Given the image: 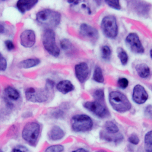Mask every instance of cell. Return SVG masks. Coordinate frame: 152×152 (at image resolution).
I'll return each mask as SVG.
<instances>
[{
    "mask_svg": "<svg viewBox=\"0 0 152 152\" xmlns=\"http://www.w3.org/2000/svg\"><path fill=\"white\" fill-rule=\"evenodd\" d=\"M145 149L146 152H152V130L145 135Z\"/></svg>",
    "mask_w": 152,
    "mask_h": 152,
    "instance_id": "d4e9b609",
    "label": "cell"
},
{
    "mask_svg": "<svg viewBox=\"0 0 152 152\" xmlns=\"http://www.w3.org/2000/svg\"><path fill=\"white\" fill-rule=\"evenodd\" d=\"M148 99V94L142 85H136L132 91V100L137 104H145Z\"/></svg>",
    "mask_w": 152,
    "mask_h": 152,
    "instance_id": "4fadbf2b",
    "label": "cell"
},
{
    "mask_svg": "<svg viewBox=\"0 0 152 152\" xmlns=\"http://www.w3.org/2000/svg\"><path fill=\"white\" fill-rule=\"evenodd\" d=\"M100 28L104 34L110 39H115L119 33L117 20L113 15H106L103 18L100 23Z\"/></svg>",
    "mask_w": 152,
    "mask_h": 152,
    "instance_id": "52a82bcc",
    "label": "cell"
},
{
    "mask_svg": "<svg viewBox=\"0 0 152 152\" xmlns=\"http://www.w3.org/2000/svg\"><path fill=\"white\" fill-rule=\"evenodd\" d=\"M63 115H64V112L62 110H56L53 113V116L55 118H56V119H58V118H62L63 116Z\"/></svg>",
    "mask_w": 152,
    "mask_h": 152,
    "instance_id": "d590c367",
    "label": "cell"
},
{
    "mask_svg": "<svg viewBox=\"0 0 152 152\" xmlns=\"http://www.w3.org/2000/svg\"><path fill=\"white\" fill-rule=\"evenodd\" d=\"M40 135V125L35 121L27 123L21 132L23 139L31 146H35L37 144Z\"/></svg>",
    "mask_w": 152,
    "mask_h": 152,
    "instance_id": "3957f363",
    "label": "cell"
},
{
    "mask_svg": "<svg viewBox=\"0 0 152 152\" xmlns=\"http://www.w3.org/2000/svg\"><path fill=\"white\" fill-rule=\"evenodd\" d=\"M4 94L6 99L11 101H17L21 97L20 92L15 88L12 86L6 87L4 90Z\"/></svg>",
    "mask_w": 152,
    "mask_h": 152,
    "instance_id": "e0dca14e",
    "label": "cell"
},
{
    "mask_svg": "<svg viewBox=\"0 0 152 152\" xmlns=\"http://www.w3.org/2000/svg\"><path fill=\"white\" fill-rule=\"evenodd\" d=\"M40 63V59H38V58H31V59H27L21 61L18 63V67L21 68V69H28L35 67V66H38Z\"/></svg>",
    "mask_w": 152,
    "mask_h": 152,
    "instance_id": "d6986e66",
    "label": "cell"
},
{
    "mask_svg": "<svg viewBox=\"0 0 152 152\" xmlns=\"http://www.w3.org/2000/svg\"><path fill=\"white\" fill-rule=\"evenodd\" d=\"M96 152H107V151H105V150H103V149H100V150L97 151Z\"/></svg>",
    "mask_w": 152,
    "mask_h": 152,
    "instance_id": "ab89813d",
    "label": "cell"
},
{
    "mask_svg": "<svg viewBox=\"0 0 152 152\" xmlns=\"http://www.w3.org/2000/svg\"><path fill=\"white\" fill-rule=\"evenodd\" d=\"M36 20L39 24L49 29L56 28L61 21V14L50 9H43L37 13Z\"/></svg>",
    "mask_w": 152,
    "mask_h": 152,
    "instance_id": "6da1fadb",
    "label": "cell"
},
{
    "mask_svg": "<svg viewBox=\"0 0 152 152\" xmlns=\"http://www.w3.org/2000/svg\"><path fill=\"white\" fill-rule=\"evenodd\" d=\"M5 47H6V49H7L9 51H12V50H15V46L14 43H13V42L10 40H5Z\"/></svg>",
    "mask_w": 152,
    "mask_h": 152,
    "instance_id": "836d02e7",
    "label": "cell"
},
{
    "mask_svg": "<svg viewBox=\"0 0 152 152\" xmlns=\"http://www.w3.org/2000/svg\"><path fill=\"white\" fill-rule=\"evenodd\" d=\"M128 140L129 142V143L135 145H138V144L139 143V142H140L139 138H138V136L136 135V134H132V135L129 137Z\"/></svg>",
    "mask_w": 152,
    "mask_h": 152,
    "instance_id": "d6a6232c",
    "label": "cell"
},
{
    "mask_svg": "<svg viewBox=\"0 0 152 152\" xmlns=\"http://www.w3.org/2000/svg\"><path fill=\"white\" fill-rule=\"evenodd\" d=\"M116 52H117L118 58L121 62V64L123 66H126L128 63L129 61V56L127 53L126 52V50L122 47H118Z\"/></svg>",
    "mask_w": 152,
    "mask_h": 152,
    "instance_id": "cb8c5ba5",
    "label": "cell"
},
{
    "mask_svg": "<svg viewBox=\"0 0 152 152\" xmlns=\"http://www.w3.org/2000/svg\"><path fill=\"white\" fill-rule=\"evenodd\" d=\"M93 119L86 114H77L71 119L72 129L75 132H86L92 129Z\"/></svg>",
    "mask_w": 152,
    "mask_h": 152,
    "instance_id": "8992f818",
    "label": "cell"
},
{
    "mask_svg": "<svg viewBox=\"0 0 152 152\" xmlns=\"http://www.w3.org/2000/svg\"><path fill=\"white\" fill-rule=\"evenodd\" d=\"M92 96L94 97V100L96 101H100V102H104L105 100V94H104V89H97L92 94Z\"/></svg>",
    "mask_w": 152,
    "mask_h": 152,
    "instance_id": "4316f807",
    "label": "cell"
},
{
    "mask_svg": "<svg viewBox=\"0 0 152 152\" xmlns=\"http://www.w3.org/2000/svg\"><path fill=\"white\" fill-rule=\"evenodd\" d=\"M75 74L80 83H85L90 75V69L86 62H81L75 66Z\"/></svg>",
    "mask_w": 152,
    "mask_h": 152,
    "instance_id": "7c38bea8",
    "label": "cell"
},
{
    "mask_svg": "<svg viewBox=\"0 0 152 152\" xmlns=\"http://www.w3.org/2000/svg\"><path fill=\"white\" fill-rule=\"evenodd\" d=\"M52 89L45 86L43 88H28L25 90V97L28 101L32 103H44L50 99Z\"/></svg>",
    "mask_w": 152,
    "mask_h": 152,
    "instance_id": "277c9868",
    "label": "cell"
},
{
    "mask_svg": "<svg viewBox=\"0 0 152 152\" xmlns=\"http://www.w3.org/2000/svg\"><path fill=\"white\" fill-rule=\"evenodd\" d=\"M12 152H27V150L26 148H24L19 146V147L14 148L12 149Z\"/></svg>",
    "mask_w": 152,
    "mask_h": 152,
    "instance_id": "8d00e7d4",
    "label": "cell"
},
{
    "mask_svg": "<svg viewBox=\"0 0 152 152\" xmlns=\"http://www.w3.org/2000/svg\"><path fill=\"white\" fill-rule=\"evenodd\" d=\"M93 80L95 81L97 83H104L105 79H104V76L103 74L102 69L99 66H96L94 69L93 74Z\"/></svg>",
    "mask_w": 152,
    "mask_h": 152,
    "instance_id": "603a6c76",
    "label": "cell"
},
{
    "mask_svg": "<svg viewBox=\"0 0 152 152\" xmlns=\"http://www.w3.org/2000/svg\"><path fill=\"white\" fill-rule=\"evenodd\" d=\"M37 3V0H18L16 3V8L21 13L24 14L33 9Z\"/></svg>",
    "mask_w": 152,
    "mask_h": 152,
    "instance_id": "5bb4252c",
    "label": "cell"
},
{
    "mask_svg": "<svg viewBox=\"0 0 152 152\" xmlns=\"http://www.w3.org/2000/svg\"><path fill=\"white\" fill-rule=\"evenodd\" d=\"M56 88L60 93L63 94H66L74 91L75 89L74 85L69 80H62L56 84Z\"/></svg>",
    "mask_w": 152,
    "mask_h": 152,
    "instance_id": "2e32d148",
    "label": "cell"
},
{
    "mask_svg": "<svg viewBox=\"0 0 152 152\" xmlns=\"http://www.w3.org/2000/svg\"><path fill=\"white\" fill-rule=\"evenodd\" d=\"M63 151L64 147L62 145H53L47 147L44 152H62Z\"/></svg>",
    "mask_w": 152,
    "mask_h": 152,
    "instance_id": "83f0119b",
    "label": "cell"
},
{
    "mask_svg": "<svg viewBox=\"0 0 152 152\" xmlns=\"http://www.w3.org/2000/svg\"><path fill=\"white\" fill-rule=\"evenodd\" d=\"M7 69V60L2 53H0V71H5Z\"/></svg>",
    "mask_w": 152,
    "mask_h": 152,
    "instance_id": "1f68e13d",
    "label": "cell"
},
{
    "mask_svg": "<svg viewBox=\"0 0 152 152\" xmlns=\"http://www.w3.org/2000/svg\"><path fill=\"white\" fill-rule=\"evenodd\" d=\"M126 43L129 47L132 52L135 53L142 54L145 52V49L142 46L139 37L136 33H130L126 38Z\"/></svg>",
    "mask_w": 152,
    "mask_h": 152,
    "instance_id": "9c48e42d",
    "label": "cell"
},
{
    "mask_svg": "<svg viewBox=\"0 0 152 152\" xmlns=\"http://www.w3.org/2000/svg\"><path fill=\"white\" fill-rule=\"evenodd\" d=\"M0 152H3V151H2L1 150V149H0Z\"/></svg>",
    "mask_w": 152,
    "mask_h": 152,
    "instance_id": "b9f144b4",
    "label": "cell"
},
{
    "mask_svg": "<svg viewBox=\"0 0 152 152\" xmlns=\"http://www.w3.org/2000/svg\"><path fill=\"white\" fill-rule=\"evenodd\" d=\"M135 2V4L134 9L137 12V14H138L139 15H148V13L149 12V9H150V5L148 4L142 2Z\"/></svg>",
    "mask_w": 152,
    "mask_h": 152,
    "instance_id": "44dd1931",
    "label": "cell"
},
{
    "mask_svg": "<svg viewBox=\"0 0 152 152\" xmlns=\"http://www.w3.org/2000/svg\"><path fill=\"white\" fill-rule=\"evenodd\" d=\"M4 31H5V27L2 24H0V34L4 33Z\"/></svg>",
    "mask_w": 152,
    "mask_h": 152,
    "instance_id": "f35d334b",
    "label": "cell"
},
{
    "mask_svg": "<svg viewBox=\"0 0 152 152\" xmlns=\"http://www.w3.org/2000/svg\"><path fill=\"white\" fill-rule=\"evenodd\" d=\"M145 116L152 120V106H148L145 110Z\"/></svg>",
    "mask_w": 152,
    "mask_h": 152,
    "instance_id": "e575fe53",
    "label": "cell"
},
{
    "mask_svg": "<svg viewBox=\"0 0 152 152\" xmlns=\"http://www.w3.org/2000/svg\"><path fill=\"white\" fill-rule=\"evenodd\" d=\"M60 46L64 51H69L72 48V44L68 39H62L60 41Z\"/></svg>",
    "mask_w": 152,
    "mask_h": 152,
    "instance_id": "f1b7e54d",
    "label": "cell"
},
{
    "mask_svg": "<svg viewBox=\"0 0 152 152\" xmlns=\"http://www.w3.org/2000/svg\"><path fill=\"white\" fill-rule=\"evenodd\" d=\"M20 43L23 47L31 48L36 43V34L33 30L26 29L20 34Z\"/></svg>",
    "mask_w": 152,
    "mask_h": 152,
    "instance_id": "30bf717a",
    "label": "cell"
},
{
    "mask_svg": "<svg viewBox=\"0 0 152 152\" xmlns=\"http://www.w3.org/2000/svg\"><path fill=\"white\" fill-rule=\"evenodd\" d=\"M109 102L113 109L118 113H126L132 108L131 103L126 95L118 91L110 93Z\"/></svg>",
    "mask_w": 152,
    "mask_h": 152,
    "instance_id": "7a4b0ae2",
    "label": "cell"
},
{
    "mask_svg": "<svg viewBox=\"0 0 152 152\" xmlns=\"http://www.w3.org/2000/svg\"><path fill=\"white\" fill-rule=\"evenodd\" d=\"M72 152H89L87 149L83 148H80L76 149V150H74Z\"/></svg>",
    "mask_w": 152,
    "mask_h": 152,
    "instance_id": "74e56055",
    "label": "cell"
},
{
    "mask_svg": "<svg viewBox=\"0 0 152 152\" xmlns=\"http://www.w3.org/2000/svg\"><path fill=\"white\" fill-rule=\"evenodd\" d=\"M84 107L99 118H107L110 116V111L106 106L105 102L96 100L87 101L84 104Z\"/></svg>",
    "mask_w": 152,
    "mask_h": 152,
    "instance_id": "ba28073f",
    "label": "cell"
},
{
    "mask_svg": "<svg viewBox=\"0 0 152 152\" xmlns=\"http://www.w3.org/2000/svg\"><path fill=\"white\" fill-rule=\"evenodd\" d=\"M150 56H151V59H152V50H150Z\"/></svg>",
    "mask_w": 152,
    "mask_h": 152,
    "instance_id": "60d3db41",
    "label": "cell"
},
{
    "mask_svg": "<svg viewBox=\"0 0 152 152\" xmlns=\"http://www.w3.org/2000/svg\"><path fill=\"white\" fill-rule=\"evenodd\" d=\"M104 132L110 135H116L119 133V127L113 121H107L104 124Z\"/></svg>",
    "mask_w": 152,
    "mask_h": 152,
    "instance_id": "7402d4cb",
    "label": "cell"
},
{
    "mask_svg": "<svg viewBox=\"0 0 152 152\" xmlns=\"http://www.w3.org/2000/svg\"><path fill=\"white\" fill-rule=\"evenodd\" d=\"M105 2L109 5L110 7L116 9V10L121 9V5H120V2L119 0H107V1H105Z\"/></svg>",
    "mask_w": 152,
    "mask_h": 152,
    "instance_id": "f546056e",
    "label": "cell"
},
{
    "mask_svg": "<svg viewBox=\"0 0 152 152\" xmlns=\"http://www.w3.org/2000/svg\"><path fill=\"white\" fill-rule=\"evenodd\" d=\"M117 85L122 89H126L129 86V80L126 78H119L117 81Z\"/></svg>",
    "mask_w": 152,
    "mask_h": 152,
    "instance_id": "4dcf8cb0",
    "label": "cell"
},
{
    "mask_svg": "<svg viewBox=\"0 0 152 152\" xmlns=\"http://www.w3.org/2000/svg\"><path fill=\"white\" fill-rule=\"evenodd\" d=\"M79 34L88 40L97 41L99 38V32L97 28L88 24H81L79 28Z\"/></svg>",
    "mask_w": 152,
    "mask_h": 152,
    "instance_id": "8fae6325",
    "label": "cell"
},
{
    "mask_svg": "<svg viewBox=\"0 0 152 152\" xmlns=\"http://www.w3.org/2000/svg\"><path fill=\"white\" fill-rule=\"evenodd\" d=\"M65 136L64 130L59 126H54L48 132V138L50 141H59L62 139Z\"/></svg>",
    "mask_w": 152,
    "mask_h": 152,
    "instance_id": "9a60e30c",
    "label": "cell"
},
{
    "mask_svg": "<svg viewBox=\"0 0 152 152\" xmlns=\"http://www.w3.org/2000/svg\"><path fill=\"white\" fill-rule=\"evenodd\" d=\"M101 53V58L106 61H109L112 55V50L108 45H104L100 49Z\"/></svg>",
    "mask_w": 152,
    "mask_h": 152,
    "instance_id": "484cf974",
    "label": "cell"
},
{
    "mask_svg": "<svg viewBox=\"0 0 152 152\" xmlns=\"http://www.w3.org/2000/svg\"><path fill=\"white\" fill-rule=\"evenodd\" d=\"M100 138L108 142H115V143H119L123 139V135L120 133H118L116 135H110L104 131L100 132Z\"/></svg>",
    "mask_w": 152,
    "mask_h": 152,
    "instance_id": "ac0fdd59",
    "label": "cell"
},
{
    "mask_svg": "<svg viewBox=\"0 0 152 152\" xmlns=\"http://www.w3.org/2000/svg\"><path fill=\"white\" fill-rule=\"evenodd\" d=\"M135 70H136L138 76L142 78H148L151 75L150 68L145 63H140V64L137 65L135 67Z\"/></svg>",
    "mask_w": 152,
    "mask_h": 152,
    "instance_id": "ffe728a7",
    "label": "cell"
},
{
    "mask_svg": "<svg viewBox=\"0 0 152 152\" xmlns=\"http://www.w3.org/2000/svg\"><path fill=\"white\" fill-rule=\"evenodd\" d=\"M42 43L45 50L54 57H58L60 55V49L56 41V34L53 29L44 30L42 37Z\"/></svg>",
    "mask_w": 152,
    "mask_h": 152,
    "instance_id": "5b68a950",
    "label": "cell"
}]
</instances>
